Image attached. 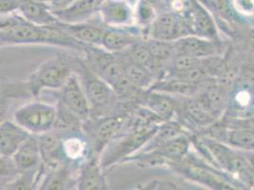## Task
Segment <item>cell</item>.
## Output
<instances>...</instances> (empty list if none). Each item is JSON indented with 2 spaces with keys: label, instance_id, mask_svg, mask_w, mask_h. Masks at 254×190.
Instances as JSON below:
<instances>
[{
  "label": "cell",
  "instance_id": "6da1fadb",
  "mask_svg": "<svg viewBox=\"0 0 254 190\" xmlns=\"http://www.w3.org/2000/svg\"><path fill=\"white\" fill-rule=\"evenodd\" d=\"M76 73L79 75L87 96L91 116L103 117L119 114L120 100L111 87L94 74L83 59L77 58Z\"/></svg>",
  "mask_w": 254,
  "mask_h": 190
},
{
  "label": "cell",
  "instance_id": "7a4b0ae2",
  "mask_svg": "<svg viewBox=\"0 0 254 190\" xmlns=\"http://www.w3.org/2000/svg\"><path fill=\"white\" fill-rule=\"evenodd\" d=\"M198 139L206 148L213 165L219 167L225 173H229L242 186L254 189V172L242 150L207 136L199 135Z\"/></svg>",
  "mask_w": 254,
  "mask_h": 190
},
{
  "label": "cell",
  "instance_id": "3957f363",
  "mask_svg": "<svg viewBox=\"0 0 254 190\" xmlns=\"http://www.w3.org/2000/svg\"><path fill=\"white\" fill-rule=\"evenodd\" d=\"M73 57L56 56L41 64L26 83L31 95L38 96L43 90L59 91L68 78L76 73Z\"/></svg>",
  "mask_w": 254,
  "mask_h": 190
},
{
  "label": "cell",
  "instance_id": "277c9868",
  "mask_svg": "<svg viewBox=\"0 0 254 190\" xmlns=\"http://www.w3.org/2000/svg\"><path fill=\"white\" fill-rule=\"evenodd\" d=\"M130 114L90 117L83 123V131L89 140L92 155L100 157L107 145L125 131Z\"/></svg>",
  "mask_w": 254,
  "mask_h": 190
},
{
  "label": "cell",
  "instance_id": "5b68a950",
  "mask_svg": "<svg viewBox=\"0 0 254 190\" xmlns=\"http://www.w3.org/2000/svg\"><path fill=\"white\" fill-rule=\"evenodd\" d=\"M191 135L187 134L176 138L169 143L159 148L145 151L137 152L125 160L124 163H135L141 168H154L158 166H172L179 163L187 156L190 152Z\"/></svg>",
  "mask_w": 254,
  "mask_h": 190
},
{
  "label": "cell",
  "instance_id": "8992f818",
  "mask_svg": "<svg viewBox=\"0 0 254 190\" xmlns=\"http://www.w3.org/2000/svg\"><path fill=\"white\" fill-rule=\"evenodd\" d=\"M84 62L99 77L111 87L125 75L127 62V53L124 52L112 53L102 47L89 46L85 51Z\"/></svg>",
  "mask_w": 254,
  "mask_h": 190
},
{
  "label": "cell",
  "instance_id": "52a82bcc",
  "mask_svg": "<svg viewBox=\"0 0 254 190\" xmlns=\"http://www.w3.org/2000/svg\"><path fill=\"white\" fill-rule=\"evenodd\" d=\"M57 119V106L41 101H32L18 107L13 121L34 135L52 130Z\"/></svg>",
  "mask_w": 254,
  "mask_h": 190
},
{
  "label": "cell",
  "instance_id": "ba28073f",
  "mask_svg": "<svg viewBox=\"0 0 254 190\" xmlns=\"http://www.w3.org/2000/svg\"><path fill=\"white\" fill-rule=\"evenodd\" d=\"M1 46L42 44L40 26L28 21L19 11L1 14Z\"/></svg>",
  "mask_w": 254,
  "mask_h": 190
},
{
  "label": "cell",
  "instance_id": "9c48e42d",
  "mask_svg": "<svg viewBox=\"0 0 254 190\" xmlns=\"http://www.w3.org/2000/svg\"><path fill=\"white\" fill-rule=\"evenodd\" d=\"M145 35L146 38L177 41L182 37L191 35V32L184 16L166 10L159 12L155 21L145 32Z\"/></svg>",
  "mask_w": 254,
  "mask_h": 190
},
{
  "label": "cell",
  "instance_id": "30bf717a",
  "mask_svg": "<svg viewBox=\"0 0 254 190\" xmlns=\"http://www.w3.org/2000/svg\"><path fill=\"white\" fill-rule=\"evenodd\" d=\"M58 101L79 117L83 123L91 116L90 105L77 73L72 74L59 90Z\"/></svg>",
  "mask_w": 254,
  "mask_h": 190
},
{
  "label": "cell",
  "instance_id": "8fae6325",
  "mask_svg": "<svg viewBox=\"0 0 254 190\" xmlns=\"http://www.w3.org/2000/svg\"><path fill=\"white\" fill-rule=\"evenodd\" d=\"M138 0H105L98 16L106 26L130 27L136 25Z\"/></svg>",
  "mask_w": 254,
  "mask_h": 190
},
{
  "label": "cell",
  "instance_id": "7c38bea8",
  "mask_svg": "<svg viewBox=\"0 0 254 190\" xmlns=\"http://www.w3.org/2000/svg\"><path fill=\"white\" fill-rule=\"evenodd\" d=\"M143 39H146L144 31L137 25L130 27L106 26L101 47L108 52L120 53Z\"/></svg>",
  "mask_w": 254,
  "mask_h": 190
},
{
  "label": "cell",
  "instance_id": "4fadbf2b",
  "mask_svg": "<svg viewBox=\"0 0 254 190\" xmlns=\"http://www.w3.org/2000/svg\"><path fill=\"white\" fill-rule=\"evenodd\" d=\"M176 54L193 57L220 56L225 52L221 39H211L198 35H188L175 41Z\"/></svg>",
  "mask_w": 254,
  "mask_h": 190
},
{
  "label": "cell",
  "instance_id": "5bb4252c",
  "mask_svg": "<svg viewBox=\"0 0 254 190\" xmlns=\"http://www.w3.org/2000/svg\"><path fill=\"white\" fill-rule=\"evenodd\" d=\"M62 155L64 162L77 168H80L92 156L89 140L83 130L70 132L64 136Z\"/></svg>",
  "mask_w": 254,
  "mask_h": 190
},
{
  "label": "cell",
  "instance_id": "9a60e30c",
  "mask_svg": "<svg viewBox=\"0 0 254 190\" xmlns=\"http://www.w3.org/2000/svg\"><path fill=\"white\" fill-rule=\"evenodd\" d=\"M184 17L189 24L192 35L211 39H221L217 33L215 21L211 11L198 0L194 1L191 11Z\"/></svg>",
  "mask_w": 254,
  "mask_h": 190
},
{
  "label": "cell",
  "instance_id": "2e32d148",
  "mask_svg": "<svg viewBox=\"0 0 254 190\" xmlns=\"http://www.w3.org/2000/svg\"><path fill=\"white\" fill-rule=\"evenodd\" d=\"M77 189L80 190H109L106 171L102 168L100 157L92 155L80 167L77 176Z\"/></svg>",
  "mask_w": 254,
  "mask_h": 190
},
{
  "label": "cell",
  "instance_id": "e0dca14e",
  "mask_svg": "<svg viewBox=\"0 0 254 190\" xmlns=\"http://www.w3.org/2000/svg\"><path fill=\"white\" fill-rule=\"evenodd\" d=\"M105 0H76L69 6L54 10L53 13L58 21L63 23H81L88 21L98 15Z\"/></svg>",
  "mask_w": 254,
  "mask_h": 190
},
{
  "label": "cell",
  "instance_id": "ac0fdd59",
  "mask_svg": "<svg viewBox=\"0 0 254 190\" xmlns=\"http://www.w3.org/2000/svg\"><path fill=\"white\" fill-rule=\"evenodd\" d=\"M94 18L81 23H60L64 29L69 32L78 41L89 46L101 47L106 25L102 22L99 16L98 19Z\"/></svg>",
  "mask_w": 254,
  "mask_h": 190
},
{
  "label": "cell",
  "instance_id": "d6986e66",
  "mask_svg": "<svg viewBox=\"0 0 254 190\" xmlns=\"http://www.w3.org/2000/svg\"><path fill=\"white\" fill-rule=\"evenodd\" d=\"M212 80L197 84L183 80L173 75H167L156 81L149 90L167 94L175 97H191L198 95Z\"/></svg>",
  "mask_w": 254,
  "mask_h": 190
},
{
  "label": "cell",
  "instance_id": "ffe728a7",
  "mask_svg": "<svg viewBox=\"0 0 254 190\" xmlns=\"http://www.w3.org/2000/svg\"><path fill=\"white\" fill-rule=\"evenodd\" d=\"M40 32L42 36V44L58 46L64 49L73 50L79 53H85L89 45L78 41L74 37L66 32L61 25L60 21L40 26Z\"/></svg>",
  "mask_w": 254,
  "mask_h": 190
},
{
  "label": "cell",
  "instance_id": "44dd1931",
  "mask_svg": "<svg viewBox=\"0 0 254 190\" xmlns=\"http://www.w3.org/2000/svg\"><path fill=\"white\" fill-rule=\"evenodd\" d=\"M141 105L154 112L162 122H166L177 115L178 97L148 90L142 98Z\"/></svg>",
  "mask_w": 254,
  "mask_h": 190
},
{
  "label": "cell",
  "instance_id": "7402d4cb",
  "mask_svg": "<svg viewBox=\"0 0 254 190\" xmlns=\"http://www.w3.org/2000/svg\"><path fill=\"white\" fill-rule=\"evenodd\" d=\"M31 133L14 121H3L0 127V155L13 156Z\"/></svg>",
  "mask_w": 254,
  "mask_h": 190
},
{
  "label": "cell",
  "instance_id": "603a6c76",
  "mask_svg": "<svg viewBox=\"0 0 254 190\" xmlns=\"http://www.w3.org/2000/svg\"><path fill=\"white\" fill-rule=\"evenodd\" d=\"M19 12L28 20L37 26H45L58 22L53 8L42 0H22Z\"/></svg>",
  "mask_w": 254,
  "mask_h": 190
},
{
  "label": "cell",
  "instance_id": "cb8c5ba5",
  "mask_svg": "<svg viewBox=\"0 0 254 190\" xmlns=\"http://www.w3.org/2000/svg\"><path fill=\"white\" fill-rule=\"evenodd\" d=\"M17 168L21 172L35 169L42 162L41 149L37 135L31 134L18 150L13 154Z\"/></svg>",
  "mask_w": 254,
  "mask_h": 190
},
{
  "label": "cell",
  "instance_id": "d4e9b609",
  "mask_svg": "<svg viewBox=\"0 0 254 190\" xmlns=\"http://www.w3.org/2000/svg\"><path fill=\"white\" fill-rule=\"evenodd\" d=\"M37 136L39 139L43 163L53 165L64 162L62 155L64 133L53 127L52 130Z\"/></svg>",
  "mask_w": 254,
  "mask_h": 190
},
{
  "label": "cell",
  "instance_id": "484cf974",
  "mask_svg": "<svg viewBox=\"0 0 254 190\" xmlns=\"http://www.w3.org/2000/svg\"><path fill=\"white\" fill-rule=\"evenodd\" d=\"M219 142L242 151H254V131L243 127H228L224 124Z\"/></svg>",
  "mask_w": 254,
  "mask_h": 190
},
{
  "label": "cell",
  "instance_id": "4316f807",
  "mask_svg": "<svg viewBox=\"0 0 254 190\" xmlns=\"http://www.w3.org/2000/svg\"><path fill=\"white\" fill-rule=\"evenodd\" d=\"M125 75L134 84L143 90H149L157 81L146 66L129 61L128 58L125 68Z\"/></svg>",
  "mask_w": 254,
  "mask_h": 190
},
{
  "label": "cell",
  "instance_id": "83f0119b",
  "mask_svg": "<svg viewBox=\"0 0 254 190\" xmlns=\"http://www.w3.org/2000/svg\"><path fill=\"white\" fill-rule=\"evenodd\" d=\"M158 14V10L148 1L138 0L136 6V25L142 29L145 33L157 18Z\"/></svg>",
  "mask_w": 254,
  "mask_h": 190
},
{
  "label": "cell",
  "instance_id": "f1b7e54d",
  "mask_svg": "<svg viewBox=\"0 0 254 190\" xmlns=\"http://www.w3.org/2000/svg\"><path fill=\"white\" fill-rule=\"evenodd\" d=\"M152 58L171 62L176 55L175 41H164L154 38H146Z\"/></svg>",
  "mask_w": 254,
  "mask_h": 190
},
{
  "label": "cell",
  "instance_id": "f546056e",
  "mask_svg": "<svg viewBox=\"0 0 254 190\" xmlns=\"http://www.w3.org/2000/svg\"><path fill=\"white\" fill-rule=\"evenodd\" d=\"M127 58L129 61L147 66L152 59V55L149 51L146 39L134 44L129 49L126 50Z\"/></svg>",
  "mask_w": 254,
  "mask_h": 190
},
{
  "label": "cell",
  "instance_id": "4dcf8cb0",
  "mask_svg": "<svg viewBox=\"0 0 254 190\" xmlns=\"http://www.w3.org/2000/svg\"><path fill=\"white\" fill-rule=\"evenodd\" d=\"M1 169V188L17 178L22 172L17 168L12 156H1L0 158Z\"/></svg>",
  "mask_w": 254,
  "mask_h": 190
},
{
  "label": "cell",
  "instance_id": "1f68e13d",
  "mask_svg": "<svg viewBox=\"0 0 254 190\" xmlns=\"http://www.w3.org/2000/svg\"><path fill=\"white\" fill-rule=\"evenodd\" d=\"M221 122L228 127H243V128H248L254 131V115L244 117V118L221 120Z\"/></svg>",
  "mask_w": 254,
  "mask_h": 190
},
{
  "label": "cell",
  "instance_id": "d6a6232c",
  "mask_svg": "<svg viewBox=\"0 0 254 190\" xmlns=\"http://www.w3.org/2000/svg\"><path fill=\"white\" fill-rule=\"evenodd\" d=\"M1 14H7L19 11L20 0H0Z\"/></svg>",
  "mask_w": 254,
  "mask_h": 190
},
{
  "label": "cell",
  "instance_id": "836d02e7",
  "mask_svg": "<svg viewBox=\"0 0 254 190\" xmlns=\"http://www.w3.org/2000/svg\"><path fill=\"white\" fill-rule=\"evenodd\" d=\"M42 1L47 2L54 11V10H60V9L65 8L70 4H72L76 0H42Z\"/></svg>",
  "mask_w": 254,
  "mask_h": 190
},
{
  "label": "cell",
  "instance_id": "e575fe53",
  "mask_svg": "<svg viewBox=\"0 0 254 190\" xmlns=\"http://www.w3.org/2000/svg\"><path fill=\"white\" fill-rule=\"evenodd\" d=\"M146 1H148L149 3H151L158 10L159 12L168 10L167 5L165 3V0H146Z\"/></svg>",
  "mask_w": 254,
  "mask_h": 190
},
{
  "label": "cell",
  "instance_id": "d590c367",
  "mask_svg": "<svg viewBox=\"0 0 254 190\" xmlns=\"http://www.w3.org/2000/svg\"><path fill=\"white\" fill-rule=\"evenodd\" d=\"M243 153L245 157L248 160L250 167L254 174V151H243Z\"/></svg>",
  "mask_w": 254,
  "mask_h": 190
}]
</instances>
